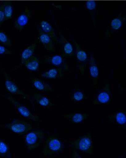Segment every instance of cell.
Wrapping results in <instances>:
<instances>
[{
    "label": "cell",
    "instance_id": "21",
    "mask_svg": "<svg viewBox=\"0 0 126 158\" xmlns=\"http://www.w3.org/2000/svg\"><path fill=\"white\" fill-rule=\"evenodd\" d=\"M86 99H87V97L83 94L76 83L73 91L70 94V101L72 102H76L82 101Z\"/></svg>",
    "mask_w": 126,
    "mask_h": 158
},
{
    "label": "cell",
    "instance_id": "18",
    "mask_svg": "<svg viewBox=\"0 0 126 158\" xmlns=\"http://www.w3.org/2000/svg\"><path fill=\"white\" fill-rule=\"evenodd\" d=\"M39 26L44 32L47 34L51 38L55 41L57 44H59L58 38L55 34V31L50 23L46 20H42L39 23Z\"/></svg>",
    "mask_w": 126,
    "mask_h": 158
},
{
    "label": "cell",
    "instance_id": "20",
    "mask_svg": "<svg viewBox=\"0 0 126 158\" xmlns=\"http://www.w3.org/2000/svg\"><path fill=\"white\" fill-rule=\"evenodd\" d=\"M37 44V40H35L30 45L27 47L22 52L21 55L19 66L23 65L27 60L30 59L32 56H33Z\"/></svg>",
    "mask_w": 126,
    "mask_h": 158
},
{
    "label": "cell",
    "instance_id": "7",
    "mask_svg": "<svg viewBox=\"0 0 126 158\" xmlns=\"http://www.w3.org/2000/svg\"><path fill=\"white\" fill-rule=\"evenodd\" d=\"M0 126L18 135L26 134L33 129L32 126L30 123L24 120L17 118H14L10 123L1 125Z\"/></svg>",
    "mask_w": 126,
    "mask_h": 158
},
{
    "label": "cell",
    "instance_id": "16",
    "mask_svg": "<svg viewBox=\"0 0 126 158\" xmlns=\"http://www.w3.org/2000/svg\"><path fill=\"white\" fill-rule=\"evenodd\" d=\"M63 118L70 123L79 124L83 122L89 117V114L83 113H71L63 114Z\"/></svg>",
    "mask_w": 126,
    "mask_h": 158
},
{
    "label": "cell",
    "instance_id": "13",
    "mask_svg": "<svg viewBox=\"0 0 126 158\" xmlns=\"http://www.w3.org/2000/svg\"><path fill=\"white\" fill-rule=\"evenodd\" d=\"M44 60L46 63L53 65L58 68L61 69L63 70L64 72L68 71L70 69V67L65 59L61 55L45 56Z\"/></svg>",
    "mask_w": 126,
    "mask_h": 158
},
{
    "label": "cell",
    "instance_id": "2",
    "mask_svg": "<svg viewBox=\"0 0 126 158\" xmlns=\"http://www.w3.org/2000/svg\"><path fill=\"white\" fill-rule=\"evenodd\" d=\"M69 145L72 148L94 156V146L91 131L79 138L69 142Z\"/></svg>",
    "mask_w": 126,
    "mask_h": 158
},
{
    "label": "cell",
    "instance_id": "5",
    "mask_svg": "<svg viewBox=\"0 0 126 158\" xmlns=\"http://www.w3.org/2000/svg\"><path fill=\"white\" fill-rule=\"evenodd\" d=\"M1 71L4 77V84L6 90L10 94H13L18 95L22 97L23 98L27 99L30 101L33 105H34V101L33 100L31 96L22 91L18 87L16 84L13 81L9 74L6 72L3 67H1Z\"/></svg>",
    "mask_w": 126,
    "mask_h": 158
},
{
    "label": "cell",
    "instance_id": "4",
    "mask_svg": "<svg viewBox=\"0 0 126 158\" xmlns=\"http://www.w3.org/2000/svg\"><path fill=\"white\" fill-rule=\"evenodd\" d=\"M0 96L10 102L17 110L20 114L23 117L30 119L37 124H40L41 123V119L38 115L33 113L26 106L19 102L14 97L8 94H0Z\"/></svg>",
    "mask_w": 126,
    "mask_h": 158
},
{
    "label": "cell",
    "instance_id": "23",
    "mask_svg": "<svg viewBox=\"0 0 126 158\" xmlns=\"http://www.w3.org/2000/svg\"><path fill=\"white\" fill-rule=\"evenodd\" d=\"M86 8L92 19L94 26L96 27V2L94 0H88L85 2Z\"/></svg>",
    "mask_w": 126,
    "mask_h": 158
},
{
    "label": "cell",
    "instance_id": "31",
    "mask_svg": "<svg viewBox=\"0 0 126 158\" xmlns=\"http://www.w3.org/2000/svg\"><path fill=\"white\" fill-rule=\"evenodd\" d=\"M51 5L52 6H54L55 8H56V9H59V10H60L63 9V6L62 5H56L55 4L53 3H51Z\"/></svg>",
    "mask_w": 126,
    "mask_h": 158
},
{
    "label": "cell",
    "instance_id": "22",
    "mask_svg": "<svg viewBox=\"0 0 126 158\" xmlns=\"http://www.w3.org/2000/svg\"><path fill=\"white\" fill-rule=\"evenodd\" d=\"M63 70L61 69L52 68L41 74L40 77L47 79H56L63 77Z\"/></svg>",
    "mask_w": 126,
    "mask_h": 158
},
{
    "label": "cell",
    "instance_id": "25",
    "mask_svg": "<svg viewBox=\"0 0 126 158\" xmlns=\"http://www.w3.org/2000/svg\"><path fill=\"white\" fill-rule=\"evenodd\" d=\"M1 3L2 4L3 11L5 16L6 20L11 19L13 17L14 10L12 1H2Z\"/></svg>",
    "mask_w": 126,
    "mask_h": 158
},
{
    "label": "cell",
    "instance_id": "19",
    "mask_svg": "<svg viewBox=\"0 0 126 158\" xmlns=\"http://www.w3.org/2000/svg\"><path fill=\"white\" fill-rule=\"evenodd\" d=\"M30 81L36 89L39 91L46 92H51L54 91L52 87L42 79L33 77L30 79Z\"/></svg>",
    "mask_w": 126,
    "mask_h": 158
},
{
    "label": "cell",
    "instance_id": "17",
    "mask_svg": "<svg viewBox=\"0 0 126 158\" xmlns=\"http://www.w3.org/2000/svg\"><path fill=\"white\" fill-rule=\"evenodd\" d=\"M31 97L34 101L36 102L38 104L42 107L51 109L55 106V104L52 102L49 99L39 93H34Z\"/></svg>",
    "mask_w": 126,
    "mask_h": 158
},
{
    "label": "cell",
    "instance_id": "11",
    "mask_svg": "<svg viewBox=\"0 0 126 158\" xmlns=\"http://www.w3.org/2000/svg\"><path fill=\"white\" fill-rule=\"evenodd\" d=\"M89 65V70L92 85L95 90L97 87L98 81L99 77V70L96 61L95 57V54L93 52H90L89 59H88Z\"/></svg>",
    "mask_w": 126,
    "mask_h": 158
},
{
    "label": "cell",
    "instance_id": "27",
    "mask_svg": "<svg viewBox=\"0 0 126 158\" xmlns=\"http://www.w3.org/2000/svg\"><path fill=\"white\" fill-rule=\"evenodd\" d=\"M0 42L8 48H11L12 46V40L8 35L2 30H0Z\"/></svg>",
    "mask_w": 126,
    "mask_h": 158
},
{
    "label": "cell",
    "instance_id": "30",
    "mask_svg": "<svg viewBox=\"0 0 126 158\" xmlns=\"http://www.w3.org/2000/svg\"><path fill=\"white\" fill-rule=\"evenodd\" d=\"M72 157L73 158H81V156L79 155L78 153L77 150L76 149H74V148H72Z\"/></svg>",
    "mask_w": 126,
    "mask_h": 158
},
{
    "label": "cell",
    "instance_id": "29",
    "mask_svg": "<svg viewBox=\"0 0 126 158\" xmlns=\"http://www.w3.org/2000/svg\"><path fill=\"white\" fill-rule=\"evenodd\" d=\"M5 21V16L3 11L2 6V4L0 3V27L2 26L4 22Z\"/></svg>",
    "mask_w": 126,
    "mask_h": 158
},
{
    "label": "cell",
    "instance_id": "26",
    "mask_svg": "<svg viewBox=\"0 0 126 158\" xmlns=\"http://www.w3.org/2000/svg\"><path fill=\"white\" fill-rule=\"evenodd\" d=\"M0 157L6 158L12 157L9 147L1 138H0Z\"/></svg>",
    "mask_w": 126,
    "mask_h": 158
},
{
    "label": "cell",
    "instance_id": "8",
    "mask_svg": "<svg viewBox=\"0 0 126 158\" xmlns=\"http://www.w3.org/2000/svg\"><path fill=\"white\" fill-rule=\"evenodd\" d=\"M112 97L110 80L108 78L106 81L103 87L97 92L93 101L95 105H106L110 102Z\"/></svg>",
    "mask_w": 126,
    "mask_h": 158
},
{
    "label": "cell",
    "instance_id": "3",
    "mask_svg": "<svg viewBox=\"0 0 126 158\" xmlns=\"http://www.w3.org/2000/svg\"><path fill=\"white\" fill-rule=\"evenodd\" d=\"M45 138V131L40 128L35 129L26 133L24 140L28 152L38 148L43 143Z\"/></svg>",
    "mask_w": 126,
    "mask_h": 158
},
{
    "label": "cell",
    "instance_id": "10",
    "mask_svg": "<svg viewBox=\"0 0 126 158\" xmlns=\"http://www.w3.org/2000/svg\"><path fill=\"white\" fill-rule=\"evenodd\" d=\"M126 16L125 14L121 12L116 17L112 20L108 25L105 32V37L108 39L114 33L117 31L125 22Z\"/></svg>",
    "mask_w": 126,
    "mask_h": 158
},
{
    "label": "cell",
    "instance_id": "6",
    "mask_svg": "<svg viewBox=\"0 0 126 158\" xmlns=\"http://www.w3.org/2000/svg\"><path fill=\"white\" fill-rule=\"evenodd\" d=\"M69 35L75 47V56L77 61V67L82 75H84L88 62V57L86 52L75 40L70 32Z\"/></svg>",
    "mask_w": 126,
    "mask_h": 158
},
{
    "label": "cell",
    "instance_id": "24",
    "mask_svg": "<svg viewBox=\"0 0 126 158\" xmlns=\"http://www.w3.org/2000/svg\"><path fill=\"white\" fill-rule=\"evenodd\" d=\"M23 65L30 71H38L39 65V59L36 56L33 55L24 63Z\"/></svg>",
    "mask_w": 126,
    "mask_h": 158
},
{
    "label": "cell",
    "instance_id": "12",
    "mask_svg": "<svg viewBox=\"0 0 126 158\" xmlns=\"http://www.w3.org/2000/svg\"><path fill=\"white\" fill-rule=\"evenodd\" d=\"M31 17L32 13L28 7H25L14 22V28L18 31H22Z\"/></svg>",
    "mask_w": 126,
    "mask_h": 158
},
{
    "label": "cell",
    "instance_id": "1",
    "mask_svg": "<svg viewBox=\"0 0 126 158\" xmlns=\"http://www.w3.org/2000/svg\"><path fill=\"white\" fill-rule=\"evenodd\" d=\"M64 147L63 143L57 135L50 134L44 141L42 155L46 157L54 156L62 153Z\"/></svg>",
    "mask_w": 126,
    "mask_h": 158
},
{
    "label": "cell",
    "instance_id": "14",
    "mask_svg": "<svg viewBox=\"0 0 126 158\" xmlns=\"http://www.w3.org/2000/svg\"><path fill=\"white\" fill-rule=\"evenodd\" d=\"M37 30L38 33L39 38L41 44L46 50L48 52H55V45L53 40L47 34L43 31L39 24L36 25Z\"/></svg>",
    "mask_w": 126,
    "mask_h": 158
},
{
    "label": "cell",
    "instance_id": "28",
    "mask_svg": "<svg viewBox=\"0 0 126 158\" xmlns=\"http://www.w3.org/2000/svg\"><path fill=\"white\" fill-rule=\"evenodd\" d=\"M13 52L5 46L0 45V55H13Z\"/></svg>",
    "mask_w": 126,
    "mask_h": 158
},
{
    "label": "cell",
    "instance_id": "15",
    "mask_svg": "<svg viewBox=\"0 0 126 158\" xmlns=\"http://www.w3.org/2000/svg\"><path fill=\"white\" fill-rule=\"evenodd\" d=\"M108 120L117 125L123 130L126 129V113L124 112H115L112 114L108 115Z\"/></svg>",
    "mask_w": 126,
    "mask_h": 158
},
{
    "label": "cell",
    "instance_id": "9",
    "mask_svg": "<svg viewBox=\"0 0 126 158\" xmlns=\"http://www.w3.org/2000/svg\"><path fill=\"white\" fill-rule=\"evenodd\" d=\"M55 25L59 35V44L61 48V53L64 58H70L73 55V48L72 44L65 38L58 27L53 17Z\"/></svg>",
    "mask_w": 126,
    "mask_h": 158
}]
</instances>
